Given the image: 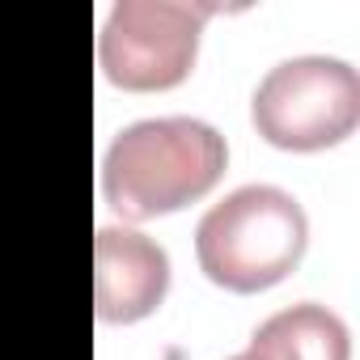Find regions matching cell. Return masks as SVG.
<instances>
[{"label": "cell", "instance_id": "obj_1", "mask_svg": "<svg viewBox=\"0 0 360 360\" xmlns=\"http://www.w3.org/2000/svg\"><path fill=\"white\" fill-rule=\"evenodd\" d=\"M229 165L225 136L204 119H140L102 157V195L123 221H153L204 200Z\"/></svg>", "mask_w": 360, "mask_h": 360}, {"label": "cell", "instance_id": "obj_2", "mask_svg": "<svg viewBox=\"0 0 360 360\" xmlns=\"http://www.w3.org/2000/svg\"><path fill=\"white\" fill-rule=\"evenodd\" d=\"M309 246L305 208L280 187H238L212 204L195 229L200 271L229 292H263L280 284Z\"/></svg>", "mask_w": 360, "mask_h": 360}, {"label": "cell", "instance_id": "obj_3", "mask_svg": "<svg viewBox=\"0 0 360 360\" xmlns=\"http://www.w3.org/2000/svg\"><path fill=\"white\" fill-rule=\"evenodd\" d=\"M255 131L288 153H318L352 136L360 119V77L335 56H297L276 64L250 98Z\"/></svg>", "mask_w": 360, "mask_h": 360}, {"label": "cell", "instance_id": "obj_4", "mask_svg": "<svg viewBox=\"0 0 360 360\" xmlns=\"http://www.w3.org/2000/svg\"><path fill=\"white\" fill-rule=\"evenodd\" d=\"M212 5H178V0H119L98 34L102 77L131 94H157L183 85L200 56L204 22Z\"/></svg>", "mask_w": 360, "mask_h": 360}, {"label": "cell", "instance_id": "obj_5", "mask_svg": "<svg viewBox=\"0 0 360 360\" xmlns=\"http://www.w3.org/2000/svg\"><path fill=\"white\" fill-rule=\"evenodd\" d=\"M169 292V255L136 229H98L94 238V305L110 326L148 318Z\"/></svg>", "mask_w": 360, "mask_h": 360}, {"label": "cell", "instance_id": "obj_6", "mask_svg": "<svg viewBox=\"0 0 360 360\" xmlns=\"http://www.w3.org/2000/svg\"><path fill=\"white\" fill-rule=\"evenodd\" d=\"M246 360H347V326L335 309L301 301L280 314H271L242 352Z\"/></svg>", "mask_w": 360, "mask_h": 360}, {"label": "cell", "instance_id": "obj_7", "mask_svg": "<svg viewBox=\"0 0 360 360\" xmlns=\"http://www.w3.org/2000/svg\"><path fill=\"white\" fill-rule=\"evenodd\" d=\"M229 360H246V356H229Z\"/></svg>", "mask_w": 360, "mask_h": 360}]
</instances>
